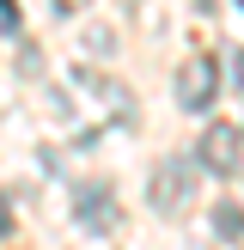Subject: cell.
<instances>
[{
	"instance_id": "obj_1",
	"label": "cell",
	"mask_w": 244,
	"mask_h": 250,
	"mask_svg": "<svg viewBox=\"0 0 244 250\" xmlns=\"http://www.w3.org/2000/svg\"><path fill=\"white\" fill-rule=\"evenodd\" d=\"M220 92V55H189L177 67V104L183 110H207Z\"/></svg>"
},
{
	"instance_id": "obj_2",
	"label": "cell",
	"mask_w": 244,
	"mask_h": 250,
	"mask_svg": "<svg viewBox=\"0 0 244 250\" xmlns=\"http://www.w3.org/2000/svg\"><path fill=\"white\" fill-rule=\"evenodd\" d=\"M73 226L85 232H110L116 226V195H110V183H73Z\"/></svg>"
},
{
	"instance_id": "obj_3",
	"label": "cell",
	"mask_w": 244,
	"mask_h": 250,
	"mask_svg": "<svg viewBox=\"0 0 244 250\" xmlns=\"http://www.w3.org/2000/svg\"><path fill=\"white\" fill-rule=\"evenodd\" d=\"M189 189H195V159H165L153 171V208H165V214H177Z\"/></svg>"
},
{
	"instance_id": "obj_4",
	"label": "cell",
	"mask_w": 244,
	"mask_h": 250,
	"mask_svg": "<svg viewBox=\"0 0 244 250\" xmlns=\"http://www.w3.org/2000/svg\"><path fill=\"white\" fill-rule=\"evenodd\" d=\"M238 128H232V122H220V128H207L202 134V165L207 171H220V177H238Z\"/></svg>"
},
{
	"instance_id": "obj_5",
	"label": "cell",
	"mask_w": 244,
	"mask_h": 250,
	"mask_svg": "<svg viewBox=\"0 0 244 250\" xmlns=\"http://www.w3.org/2000/svg\"><path fill=\"white\" fill-rule=\"evenodd\" d=\"M214 232H220V238H244V208H238V202L214 208Z\"/></svg>"
},
{
	"instance_id": "obj_6",
	"label": "cell",
	"mask_w": 244,
	"mask_h": 250,
	"mask_svg": "<svg viewBox=\"0 0 244 250\" xmlns=\"http://www.w3.org/2000/svg\"><path fill=\"white\" fill-rule=\"evenodd\" d=\"M0 31H19V6L12 0H0Z\"/></svg>"
},
{
	"instance_id": "obj_7",
	"label": "cell",
	"mask_w": 244,
	"mask_h": 250,
	"mask_svg": "<svg viewBox=\"0 0 244 250\" xmlns=\"http://www.w3.org/2000/svg\"><path fill=\"white\" fill-rule=\"evenodd\" d=\"M6 232H12V202L0 195V238H6Z\"/></svg>"
},
{
	"instance_id": "obj_8",
	"label": "cell",
	"mask_w": 244,
	"mask_h": 250,
	"mask_svg": "<svg viewBox=\"0 0 244 250\" xmlns=\"http://www.w3.org/2000/svg\"><path fill=\"white\" fill-rule=\"evenodd\" d=\"M238 80H244V55H238Z\"/></svg>"
},
{
	"instance_id": "obj_9",
	"label": "cell",
	"mask_w": 244,
	"mask_h": 250,
	"mask_svg": "<svg viewBox=\"0 0 244 250\" xmlns=\"http://www.w3.org/2000/svg\"><path fill=\"white\" fill-rule=\"evenodd\" d=\"M238 6H244V0H238Z\"/></svg>"
}]
</instances>
